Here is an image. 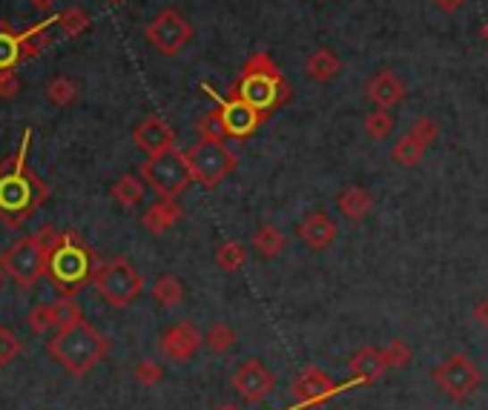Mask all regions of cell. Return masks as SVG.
<instances>
[{
  "label": "cell",
  "instance_id": "ac0fdd59",
  "mask_svg": "<svg viewBox=\"0 0 488 410\" xmlns=\"http://www.w3.org/2000/svg\"><path fill=\"white\" fill-rule=\"evenodd\" d=\"M296 236H299V241L305 244V247L322 253L336 241L339 227H336V222L328 213L316 210V213H310L299 227H296Z\"/></svg>",
  "mask_w": 488,
  "mask_h": 410
},
{
  "label": "cell",
  "instance_id": "4316f807",
  "mask_svg": "<svg viewBox=\"0 0 488 410\" xmlns=\"http://www.w3.org/2000/svg\"><path fill=\"white\" fill-rule=\"evenodd\" d=\"M362 130L371 141H385L388 135L394 132V115H391V109H383V106L371 109L362 121Z\"/></svg>",
  "mask_w": 488,
  "mask_h": 410
},
{
  "label": "cell",
  "instance_id": "1f68e13d",
  "mask_svg": "<svg viewBox=\"0 0 488 410\" xmlns=\"http://www.w3.org/2000/svg\"><path fill=\"white\" fill-rule=\"evenodd\" d=\"M198 135L205 141H224L227 138V130H224V121H222V113L219 109H213V113H205L198 118V124H196Z\"/></svg>",
  "mask_w": 488,
  "mask_h": 410
},
{
  "label": "cell",
  "instance_id": "ee69618b",
  "mask_svg": "<svg viewBox=\"0 0 488 410\" xmlns=\"http://www.w3.org/2000/svg\"><path fill=\"white\" fill-rule=\"evenodd\" d=\"M106 4H110V6H121V4H124V0H106Z\"/></svg>",
  "mask_w": 488,
  "mask_h": 410
},
{
  "label": "cell",
  "instance_id": "7c38bea8",
  "mask_svg": "<svg viewBox=\"0 0 488 410\" xmlns=\"http://www.w3.org/2000/svg\"><path fill=\"white\" fill-rule=\"evenodd\" d=\"M440 138V130L431 118H416L408 127V132L394 144L391 149V158H394L400 167H414L425 158V153L433 146V141Z\"/></svg>",
  "mask_w": 488,
  "mask_h": 410
},
{
  "label": "cell",
  "instance_id": "5bb4252c",
  "mask_svg": "<svg viewBox=\"0 0 488 410\" xmlns=\"http://www.w3.org/2000/svg\"><path fill=\"white\" fill-rule=\"evenodd\" d=\"M158 347L170 362H189L201 347H205V336H201V331L193 322H175L172 327H167V331L161 333Z\"/></svg>",
  "mask_w": 488,
  "mask_h": 410
},
{
  "label": "cell",
  "instance_id": "2e32d148",
  "mask_svg": "<svg viewBox=\"0 0 488 410\" xmlns=\"http://www.w3.org/2000/svg\"><path fill=\"white\" fill-rule=\"evenodd\" d=\"M132 138H135V146L147 153V158L161 155V153H170V149L175 146V132H172V127L167 124L164 118H158V115L144 118L141 124L135 127Z\"/></svg>",
  "mask_w": 488,
  "mask_h": 410
},
{
  "label": "cell",
  "instance_id": "3957f363",
  "mask_svg": "<svg viewBox=\"0 0 488 410\" xmlns=\"http://www.w3.org/2000/svg\"><path fill=\"white\" fill-rule=\"evenodd\" d=\"M233 95L248 101L253 109H259L265 118H270L290 101V84L279 72L267 52H256L253 58L241 66V75L233 87Z\"/></svg>",
  "mask_w": 488,
  "mask_h": 410
},
{
  "label": "cell",
  "instance_id": "6da1fadb",
  "mask_svg": "<svg viewBox=\"0 0 488 410\" xmlns=\"http://www.w3.org/2000/svg\"><path fill=\"white\" fill-rule=\"evenodd\" d=\"M32 132L26 130L18 153L0 163V222L9 227L23 224L35 207L46 201V184L26 167V153H29Z\"/></svg>",
  "mask_w": 488,
  "mask_h": 410
},
{
  "label": "cell",
  "instance_id": "f546056e",
  "mask_svg": "<svg viewBox=\"0 0 488 410\" xmlns=\"http://www.w3.org/2000/svg\"><path fill=\"white\" fill-rule=\"evenodd\" d=\"M205 345L213 353H227L230 347L236 345V331L227 322H215L210 331H207V336H205Z\"/></svg>",
  "mask_w": 488,
  "mask_h": 410
},
{
  "label": "cell",
  "instance_id": "9a60e30c",
  "mask_svg": "<svg viewBox=\"0 0 488 410\" xmlns=\"http://www.w3.org/2000/svg\"><path fill=\"white\" fill-rule=\"evenodd\" d=\"M233 390L241 396L244 402L256 405V402L267 399L270 390H273V373H270L262 362L250 359L233 373Z\"/></svg>",
  "mask_w": 488,
  "mask_h": 410
},
{
  "label": "cell",
  "instance_id": "52a82bcc",
  "mask_svg": "<svg viewBox=\"0 0 488 410\" xmlns=\"http://www.w3.org/2000/svg\"><path fill=\"white\" fill-rule=\"evenodd\" d=\"M92 284L98 296L113 307H130L144 290V276L132 267L130 258H113V262L98 264L92 276Z\"/></svg>",
  "mask_w": 488,
  "mask_h": 410
},
{
  "label": "cell",
  "instance_id": "ab89813d",
  "mask_svg": "<svg viewBox=\"0 0 488 410\" xmlns=\"http://www.w3.org/2000/svg\"><path fill=\"white\" fill-rule=\"evenodd\" d=\"M474 319H477L483 327H488V302H480L477 307H474Z\"/></svg>",
  "mask_w": 488,
  "mask_h": 410
},
{
  "label": "cell",
  "instance_id": "8fae6325",
  "mask_svg": "<svg viewBox=\"0 0 488 410\" xmlns=\"http://www.w3.org/2000/svg\"><path fill=\"white\" fill-rule=\"evenodd\" d=\"M144 35L156 52L172 58V54H179L189 40H193V26L187 23V18L179 9H161L158 15L147 23Z\"/></svg>",
  "mask_w": 488,
  "mask_h": 410
},
{
  "label": "cell",
  "instance_id": "ffe728a7",
  "mask_svg": "<svg viewBox=\"0 0 488 410\" xmlns=\"http://www.w3.org/2000/svg\"><path fill=\"white\" fill-rule=\"evenodd\" d=\"M179 222H181V204L175 198H158L153 207H147L144 213V227L150 230L153 236H161V232H167Z\"/></svg>",
  "mask_w": 488,
  "mask_h": 410
},
{
  "label": "cell",
  "instance_id": "e575fe53",
  "mask_svg": "<svg viewBox=\"0 0 488 410\" xmlns=\"http://www.w3.org/2000/svg\"><path fill=\"white\" fill-rule=\"evenodd\" d=\"M21 339L9 331V327H0V367H6L9 362H15L21 356Z\"/></svg>",
  "mask_w": 488,
  "mask_h": 410
},
{
  "label": "cell",
  "instance_id": "603a6c76",
  "mask_svg": "<svg viewBox=\"0 0 488 410\" xmlns=\"http://www.w3.org/2000/svg\"><path fill=\"white\" fill-rule=\"evenodd\" d=\"M336 207H339V213L348 218V222L357 224V222H362V218L374 210V196L365 187H357L354 184V187H348V189H342V193H339Z\"/></svg>",
  "mask_w": 488,
  "mask_h": 410
},
{
  "label": "cell",
  "instance_id": "5b68a950",
  "mask_svg": "<svg viewBox=\"0 0 488 410\" xmlns=\"http://www.w3.org/2000/svg\"><path fill=\"white\" fill-rule=\"evenodd\" d=\"M52 236H55V230L44 227L38 236H26V238L15 241L4 255H0V264H4L6 276L15 281L21 290H29V287L38 284L40 276H46Z\"/></svg>",
  "mask_w": 488,
  "mask_h": 410
},
{
  "label": "cell",
  "instance_id": "7402d4cb",
  "mask_svg": "<svg viewBox=\"0 0 488 410\" xmlns=\"http://www.w3.org/2000/svg\"><path fill=\"white\" fill-rule=\"evenodd\" d=\"M305 72L310 80H316V84H328V80H333L339 72H342V61H339V54L333 49L319 46L316 52L307 54Z\"/></svg>",
  "mask_w": 488,
  "mask_h": 410
},
{
  "label": "cell",
  "instance_id": "9c48e42d",
  "mask_svg": "<svg viewBox=\"0 0 488 410\" xmlns=\"http://www.w3.org/2000/svg\"><path fill=\"white\" fill-rule=\"evenodd\" d=\"M431 379L437 381V388L449 396L451 402H463L468 396L480 388V371L477 364H474L466 353H454V356L442 359L437 367L431 371Z\"/></svg>",
  "mask_w": 488,
  "mask_h": 410
},
{
  "label": "cell",
  "instance_id": "484cf974",
  "mask_svg": "<svg viewBox=\"0 0 488 410\" xmlns=\"http://www.w3.org/2000/svg\"><path fill=\"white\" fill-rule=\"evenodd\" d=\"M153 298L161 305V307H179L184 302V287L181 281L172 276V272H164V276H158V281L153 284Z\"/></svg>",
  "mask_w": 488,
  "mask_h": 410
},
{
  "label": "cell",
  "instance_id": "8992f818",
  "mask_svg": "<svg viewBox=\"0 0 488 410\" xmlns=\"http://www.w3.org/2000/svg\"><path fill=\"white\" fill-rule=\"evenodd\" d=\"M141 179L158 198H179L184 189L196 181L193 170H189L187 163V153H181V149L175 146L170 153L147 158L141 167Z\"/></svg>",
  "mask_w": 488,
  "mask_h": 410
},
{
  "label": "cell",
  "instance_id": "8d00e7d4",
  "mask_svg": "<svg viewBox=\"0 0 488 410\" xmlns=\"http://www.w3.org/2000/svg\"><path fill=\"white\" fill-rule=\"evenodd\" d=\"M164 379V367H161L158 362H139L135 364V381H141V385H147V388H153V385H158V381Z\"/></svg>",
  "mask_w": 488,
  "mask_h": 410
},
{
  "label": "cell",
  "instance_id": "60d3db41",
  "mask_svg": "<svg viewBox=\"0 0 488 410\" xmlns=\"http://www.w3.org/2000/svg\"><path fill=\"white\" fill-rule=\"evenodd\" d=\"M29 4H32L35 9H40V12H46V9L55 6V0H29Z\"/></svg>",
  "mask_w": 488,
  "mask_h": 410
},
{
  "label": "cell",
  "instance_id": "4fadbf2b",
  "mask_svg": "<svg viewBox=\"0 0 488 410\" xmlns=\"http://www.w3.org/2000/svg\"><path fill=\"white\" fill-rule=\"evenodd\" d=\"M354 385H357L354 379H350L348 385H336L322 367L307 364L299 371V376L293 379V399H296V405H319V402H328L339 390H348Z\"/></svg>",
  "mask_w": 488,
  "mask_h": 410
},
{
  "label": "cell",
  "instance_id": "cb8c5ba5",
  "mask_svg": "<svg viewBox=\"0 0 488 410\" xmlns=\"http://www.w3.org/2000/svg\"><path fill=\"white\" fill-rule=\"evenodd\" d=\"M144 193H147L144 179H135V175H121V179L113 184V198L127 210L139 207L144 201Z\"/></svg>",
  "mask_w": 488,
  "mask_h": 410
},
{
  "label": "cell",
  "instance_id": "836d02e7",
  "mask_svg": "<svg viewBox=\"0 0 488 410\" xmlns=\"http://www.w3.org/2000/svg\"><path fill=\"white\" fill-rule=\"evenodd\" d=\"M52 313H55L58 331H61V327H70V324H75V322L84 319V313H80L78 302H72L70 296H61L58 302H52Z\"/></svg>",
  "mask_w": 488,
  "mask_h": 410
},
{
  "label": "cell",
  "instance_id": "74e56055",
  "mask_svg": "<svg viewBox=\"0 0 488 410\" xmlns=\"http://www.w3.org/2000/svg\"><path fill=\"white\" fill-rule=\"evenodd\" d=\"M21 92V78L15 72H0V101L18 98Z\"/></svg>",
  "mask_w": 488,
  "mask_h": 410
},
{
  "label": "cell",
  "instance_id": "4dcf8cb0",
  "mask_svg": "<svg viewBox=\"0 0 488 410\" xmlns=\"http://www.w3.org/2000/svg\"><path fill=\"white\" fill-rule=\"evenodd\" d=\"M58 26H61V32L63 35H70V38H78L80 32H87L89 29V15L84 9H63L61 15H58Z\"/></svg>",
  "mask_w": 488,
  "mask_h": 410
},
{
  "label": "cell",
  "instance_id": "d6a6232c",
  "mask_svg": "<svg viewBox=\"0 0 488 410\" xmlns=\"http://www.w3.org/2000/svg\"><path fill=\"white\" fill-rule=\"evenodd\" d=\"M383 356H385L388 371H402V367H408V362H411V347L405 345L402 339H391L383 347Z\"/></svg>",
  "mask_w": 488,
  "mask_h": 410
},
{
  "label": "cell",
  "instance_id": "f1b7e54d",
  "mask_svg": "<svg viewBox=\"0 0 488 410\" xmlns=\"http://www.w3.org/2000/svg\"><path fill=\"white\" fill-rule=\"evenodd\" d=\"M46 98L55 104V106H66V104H72L78 98V87H75V80L72 78H66V75H58V78H52L49 84H46Z\"/></svg>",
  "mask_w": 488,
  "mask_h": 410
},
{
  "label": "cell",
  "instance_id": "d4e9b609",
  "mask_svg": "<svg viewBox=\"0 0 488 410\" xmlns=\"http://www.w3.org/2000/svg\"><path fill=\"white\" fill-rule=\"evenodd\" d=\"M250 244L262 258H276L284 250V236H282V230H276L273 224H262L253 232Z\"/></svg>",
  "mask_w": 488,
  "mask_h": 410
},
{
  "label": "cell",
  "instance_id": "f6af8a7d",
  "mask_svg": "<svg viewBox=\"0 0 488 410\" xmlns=\"http://www.w3.org/2000/svg\"><path fill=\"white\" fill-rule=\"evenodd\" d=\"M222 410H236V407H222Z\"/></svg>",
  "mask_w": 488,
  "mask_h": 410
},
{
  "label": "cell",
  "instance_id": "30bf717a",
  "mask_svg": "<svg viewBox=\"0 0 488 410\" xmlns=\"http://www.w3.org/2000/svg\"><path fill=\"white\" fill-rule=\"evenodd\" d=\"M201 89L207 92V98H213L219 104V113H222V121H224V130H227V138H236V141H248L250 135H256L265 124V115L259 109H253L248 101H241L239 95H219L210 84H201Z\"/></svg>",
  "mask_w": 488,
  "mask_h": 410
},
{
  "label": "cell",
  "instance_id": "7a4b0ae2",
  "mask_svg": "<svg viewBox=\"0 0 488 410\" xmlns=\"http://www.w3.org/2000/svg\"><path fill=\"white\" fill-rule=\"evenodd\" d=\"M95 270H98L95 253L89 244L78 238V232L66 230L52 236L46 276L61 290V296H75L80 287H87L92 281Z\"/></svg>",
  "mask_w": 488,
  "mask_h": 410
},
{
  "label": "cell",
  "instance_id": "d6986e66",
  "mask_svg": "<svg viewBox=\"0 0 488 410\" xmlns=\"http://www.w3.org/2000/svg\"><path fill=\"white\" fill-rule=\"evenodd\" d=\"M348 371H350V379H354L357 385H371V381L383 379L388 373L383 347H362L357 356L350 359Z\"/></svg>",
  "mask_w": 488,
  "mask_h": 410
},
{
  "label": "cell",
  "instance_id": "44dd1931",
  "mask_svg": "<svg viewBox=\"0 0 488 410\" xmlns=\"http://www.w3.org/2000/svg\"><path fill=\"white\" fill-rule=\"evenodd\" d=\"M26 61L23 35L15 32L6 21H0V72H15Z\"/></svg>",
  "mask_w": 488,
  "mask_h": 410
},
{
  "label": "cell",
  "instance_id": "b9f144b4",
  "mask_svg": "<svg viewBox=\"0 0 488 410\" xmlns=\"http://www.w3.org/2000/svg\"><path fill=\"white\" fill-rule=\"evenodd\" d=\"M480 35H483V40H485V44H488V21L480 26Z\"/></svg>",
  "mask_w": 488,
  "mask_h": 410
},
{
  "label": "cell",
  "instance_id": "277c9868",
  "mask_svg": "<svg viewBox=\"0 0 488 410\" xmlns=\"http://www.w3.org/2000/svg\"><path fill=\"white\" fill-rule=\"evenodd\" d=\"M106 353H110V339L95 331L87 319H80L70 327H61L49 341V356L72 376L89 373Z\"/></svg>",
  "mask_w": 488,
  "mask_h": 410
},
{
  "label": "cell",
  "instance_id": "83f0119b",
  "mask_svg": "<svg viewBox=\"0 0 488 410\" xmlns=\"http://www.w3.org/2000/svg\"><path fill=\"white\" fill-rule=\"evenodd\" d=\"M248 262V250L241 247L239 241H224L215 247V264H219L224 272H236Z\"/></svg>",
  "mask_w": 488,
  "mask_h": 410
},
{
  "label": "cell",
  "instance_id": "d590c367",
  "mask_svg": "<svg viewBox=\"0 0 488 410\" xmlns=\"http://www.w3.org/2000/svg\"><path fill=\"white\" fill-rule=\"evenodd\" d=\"M52 327H58V324H55V313H52V305H38V307L29 313V331L40 336V333L52 331Z\"/></svg>",
  "mask_w": 488,
  "mask_h": 410
},
{
  "label": "cell",
  "instance_id": "e0dca14e",
  "mask_svg": "<svg viewBox=\"0 0 488 410\" xmlns=\"http://www.w3.org/2000/svg\"><path fill=\"white\" fill-rule=\"evenodd\" d=\"M365 95H368L374 106L394 109V106H400L405 101L408 87H405V80L394 70H379L376 75L368 78V84H365Z\"/></svg>",
  "mask_w": 488,
  "mask_h": 410
},
{
  "label": "cell",
  "instance_id": "f35d334b",
  "mask_svg": "<svg viewBox=\"0 0 488 410\" xmlns=\"http://www.w3.org/2000/svg\"><path fill=\"white\" fill-rule=\"evenodd\" d=\"M433 6H437L440 12H445V15H454V12H459L466 6V0H433Z\"/></svg>",
  "mask_w": 488,
  "mask_h": 410
},
{
  "label": "cell",
  "instance_id": "7bdbcfd3",
  "mask_svg": "<svg viewBox=\"0 0 488 410\" xmlns=\"http://www.w3.org/2000/svg\"><path fill=\"white\" fill-rule=\"evenodd\" d=\"M6 279H9V276H6V270H4V264H0V287H4Z\"/></svg>",
  "mask_w": 488,
  "mask_h": 410
},
{
  "label": "cell",
  "instance_id": "ba28073f",
  "mask_svg": "<svg viewBox=\"0 0 488 410\" xmlns=\"http://www.w3.org/2000/svg\"><path fill=\"white\" fill-rule=\"evenodd\" d=\"M187 163L193 170V179L201 187H219V181H224L230 172L236 170V153L230 149L224 141H196L193 146L187 149Z\"/></svg>",
  "mask_w": 488,
  "mask_h": 410
}]
</instances>
